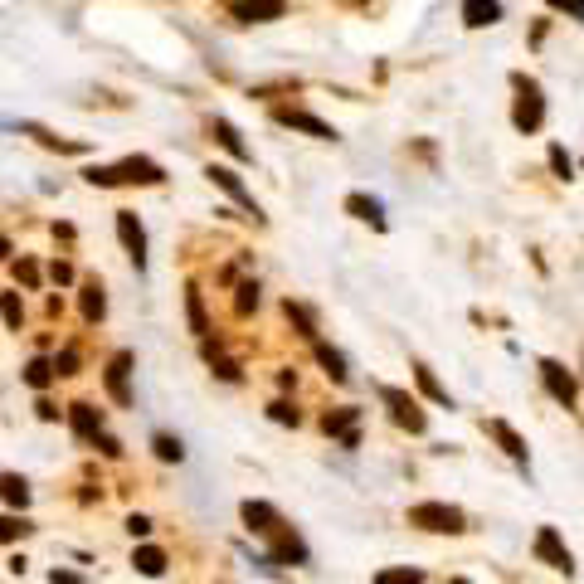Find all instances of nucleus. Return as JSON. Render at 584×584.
Here are the masks:
<instances>
[{"mask_svg": "<svg viewBox=\"0 0 584 584\" xmlns=\"http://www.w3.org/2000/svg\"><path fill=\"white\" fill-rule=\"evenodd\" d=\"M127 531H132V536H146V531H151V521H146V516H137V511H132V516H127Z\"/></svg>", "mask_w": 584, "mask_h": 584, "instance_id": "4c0bfd02", "label": "nucleus"}, {"mask_svg": "<svg viewBox=\"0 0 584 584\" xmlns=\"http://www.w3.org/2000/svg\"><path fill=\"white\" fill-rule=\"evenodd\" d=\"M185 317H190V331H195L200 341L210 336V322H205V297H200V288H195V283L185 288Z\"/></svg>", "mask_w": 584, "mask_h": 584, "instance_id": "4be33fe9", "label": "nucleus"}, {"mask_svg": "<svg viewBox=\"0 0 584 584\" xmlns=\"http://www.w3.org/2000/svg\"><path fill=\"white\" fill-rule=\"evenodd\" d=\"M0 302H5V327L20 331V322H25V307H20V292H0Z\"/></svg>", "mask_w": 584, "mask_h": 584, "instance_id": "c756f323", "label": "nucleus"}, {"mask_svg": "<svg viewBox=\"0 0 584 584\" xmlns=\"http://www.w3.org/2000/svg\"><path fill=\"white\" fill-rule=\"evenodd\" d=\"M351 5H361V0H351Z\"/></svg>", "mask_w": 584, "mask_h": 584, "instance_id": "c03bdc74", "label": "nucleus"}, {"mask_svg": "<svg viewBox=\"0 0 584 584\" xmlns=\"http://www.w3.org/2000/svg\"><path fill=\"white\" fill-rule=\"evenodd\" d=\"M380 400H385L390 419H395L400 429H409V434H424V429H429V419H424V409H419L414 395H404V390H395V385H380Z\"/></svg>", "mask_w": 584, "mask_h": 584, "instance_id": "20e7f679", "label": "nucleus"}, {"mask_svg": "<svg viewBox=\"0 0 584 584\" xmlns=\"http://www.w3.org/2000/svg\"><path fill=\"white\" fill-rule=\"evenodd\" d=\"M546 156H550V171H555L560 181H575V161H570V151H565V146L555 142V146L546 151Z\"/></svg>", "mask_w": 584, "mask_h": 584, "instance_id": "c85d7f7f", "label": "nucleus"}, {"mask_svg": "<svg viewBox=\"0 0 584 584\" xmlns=\"http://www.w3.org/2000/svg\"><path fill=\"white\" fill-rule=\"evenodd\" d=\"M414 385H419V390H424V395H429V400H434V404H443V409H453V395H448V390L438 385V380H434V370H429V365H414Z\"/></svg>", "mask_w": 584, "mask_h": 584, "instance_id": "5701e85b", "label": "nucleus"}, {"mask_svg": "<svg viewBox=\"0 0 584 584\" xmlns=\"http://www.w3.org/2000/svg\"><path fill=\"white\" fill-rule=\"evenodd\" d=\"M210 132H215V137H219V146H224V151H229L234 161H254V151H249V142L239 137V127H234L229 117H215V122H210Z\"/></svg>", "mask_w": 584, "mask_h": 584, "instance_id": "2eb2a0df", "label": "nucleus"}, {"mask_svg": "<svg viewBox=\"0 0 584 584\" xmlns=\"http://www.w3.org/2000/svg\"><path fill=\"white\" fill-rule=\"evenodd\" d=\"M117 239H122V249H127V258H132V268L146 273V229L132 210H117Z\"/></svg>", "mask_w": 584, "mask_h": 584, "instance_id": "423d86ee", "label": "nucleus"}, {"mask_svg": "<svg viewBox=\"0 0 584 584\" xmlns=\"http://www.w3.org/2000/svg\"><path fill=\"white\" fill-rule=\"evenodd\" d=\"M69 424L78 438H93V443L108 434V429H103V414H98L93 404H69Z\"/></svg>", "mask_w": 584, "mask_h": 584, "instance_id": "4468645a", "label": "nucleus"}, {"mask_svg": "<svg viewBox=\"0 0 584 584\" xmlns=\"http://www.w3.org/2000/svg\"><path fill=\"white\" fill-rule=\"evenodd\" d=\"M127 375H132V351H117L103 370V385H108V395L117 404H132V385H127Z\"/></svg>", "mask_w": 584, "mask_h": 584, "instance_id": "f8f14e48", "label": "nucleus"}, {"mask_svg": "<svg viewBox=\"0 0 584 584\" xmlns=\"http://www.w3.org/2000/svg\"><path fill=\"white\" fill-rule=\"evenodd\" d=\"M448 584H473V580H448Z\"/></svg>", "mask_w": 584, "mask_h": 584, "instance_id": "37998d69", "label": "nucleus"}, {"mask_svg": "<svg viewBox=\"0 0 584 584\" xmlns=\"http://www.w3.org/2000/svg\"><path fill=\"white\" fill-rule=\"evenodd\" d=\"M550 10H565V15H575V20H584V0H546Z\"/></svg>", "mask_w": 584, "mask_h": 584, "instance_id": "f704fd0d", "label": "nucleus"}, {"mask_svg": "<svg viewBox=\"0 0 584 584\" xmlns=\"http://www.w3.org/2000/svg\"><path fill=\"white\" fill-rule=\"evenodd\" d=\"M536 560H541V565H550V570H565V575H575V560H570V546H565V541H560V531H555V526H541V531H536Z\"/></svg>", "mask_w": 584, "mask_h": 584, "instance_id": "39448f33", "label": "nucleus"}, {"mask_svg": "<svg viewBox=\"0 0 584 584\" xmlns=\"http://www.w3.org/2000/svg\"><path fill=\"white\" fill-rule=\"evenodd\" d=\"M346 210H351L356 219H365L370 229H390V219H385V205H380L375 195H361V190H356V195H346Z\"/></svg>", "mask_w": 584, "mask_h": 584, "instance_id": "dca6fc26", "label": "nucleus"}, {"mask_svg": "<svg viewBox=\"0 0 584 584\" xmlns=\"http://www.w3.org/2000/svg\"><path fill=\"white\" fill-rule=\"evenodd\" d=\"M210 365H215L219 380H239V365H234V361H210Z\"/></svg>", "mask_w": 584, "mask_h": 584, "instance_id": "c9c22d12", "label": "nucleus"}, {"mask_svg": "<svg viewBox=\"0 0 584 584\" xmlns=\"http://www.w3.org/2000/svg\"><path fill=\"white\" fill-rule=\"evenodd\" d=\"M78 307H83V322H103V312H108L103 283H83V292H78Z\"/></svg>", "mask_w": 584, "mask_h": 584, "instance_id": "aec40b11", "label": "nucleus"}, {"mask_svg": "<svg viewBox=\"0 0 584 584\" xmlns=\"http://www.w3.org/2000/svg\"><path fill=\"white\" fill-rule=\"evenodd\" d=\"M487 434H492L497 443H502V453H507L511 463H516V468H531V448H526V438L516 434V429H511L507 419H487Z\"/></svg>", "mask_w": 584, "mask_h": 584, "instance_id": "9b49d317", "label": "nucleus"}, {"mask_svg": "<svg viewBox=\"0 0 584 584\" xmlns=\"http://www.w3.org/2000/svg\"><path fill=\"white\" fill-rule=\"evenodd\" d=\"M268 419H273V424H292V429H297V409H292V404H283V400L268 404Z\"/></svg>", "mask_w": 584, "mask_h": 584, "instance_id": "473e14b6", "label": "nucleus"}, {"mask_svg": "<svg viewBox=\"0 0 584 584\" xmlns=\"http://www.w3.org/2000/svg\"><path fill=\"white\" fill-rule=\"evenodd\" d=\"M273 122H278V127H297V132H307V137H317V142H336V127L322 122V117H312L307 108H273Z\"/></svg>", "mask_w": 584, "mask_h": 584, "instance_id": "0eeeda50", "label": "nucleus"}, {"mask_svg": "<svg viewBox=\"0 0 584 584\" xmlns=\"http://www.w3.org/2000/svg\"><path fill=\"white\" fill-rule=\"evenodd\" d=\"M54 375H59V370H54V361H44V356H35V361L25 365V385H30V390H44Z\"/></svg>", "mask_w": 584, "mask_h": 584, "instance_id": "a878e982", "label": "nucleus"}, {"mask_svg": "<svg viewBox=\"0 0 584 584\" xmlns=\"http://www.w3.org/2000/svg\"><path fill=\"white\" fill-rule=\"evenodd\" d=\"M49 273H54V283H73V268H69V263H54Z\"/></svg>", "mask_w": 584, "mask_h": 584, "instance_id": "a19ab883", "label": "nucleus"}, {"mask_svg": "<svg viewBox=\"0 0 584 584\" xmlns=\"http://www.w3.org/2000/svg\"><path fill=\"white\" fill-rule=\"evenodd\" d=\"M132 565H137V575H146V580H161V575H166V550H156V546H137Z\"/></svg>", "mask_w": 584, "mask_h": 584, "instance_id": "412c9836", "label": "nucleus"}, {"mask_svg": "<svg viewBox=\"0 0 584 584\" xmlns=\"http://www.w3.org/2000/svg\"><path fill=\"white\" fill-rule=\"evenodd\" d=\"M54 370H59V375H78V351H73V346H64V351L54 356Z\"/></svg>", "mask_w": 584, "mask_h": 584, "instance_id": "72a5a7b5", "label": "nucleus"}, {"mask_svg": "<svg viewBox=\"0 0 584 584\" xmlns=\"http://www.w3.org/2000/svg\"><path fill=\"white\" fill-rule=\"evenodd\" d=\"M409 526L434 531V536H463L468 531V516L458 507H448V502H419V507H409Z\"/></svg>", "mask_w": 584, "mask_h": 584, "instance_id": "7ed1b4c3", "label": "nucleus"}, {"mask_svg": "<svg viewBox=\"0 0 584 584\" xmlns=\"http://www.w3.org/2000/svg\"><path fill=\"white\" fill-rule=\"evenodd\" d=\"M239 516H244V526H249L254 536H263V541H273V536L283 531V516L268 507V502H254V497H249V502L239 507Z\"/></svg>", "mask_w": 584, "mask_h": 584, "instance_id": "9d476101", "label": "nucleus"}, {"mask_svg": "<svg viewBox=\"0 0 584 584\" xmlns=\"http://www.w3.org/2000/svg\"><path fill=\"white\" fill-rule=\"evenodd\" d=\"M98 448H103L108 458H122V443H117V438H112V434H103V438H98Z\"/></svg>", "mask_w": 584, "mask_h": 584, "instance_id": "ea45409f", "label": "nucleus"}, {"mask_svg": "<svg viewBox=\"0 0 584 584\" xmlns=\"http://www.w3.org/2000/svg\"><path fill=\"white\" fill-rule=\"evenodd\" d=\"M356 414H361V409H336V414H327V419H322V429H327V434H336L346 448H356V443H361V434H356Z\"/></svg>", "mask_w": 584, "mask_h": 584, "instance_id": "a211bd4d", "label": "nucleus"}, {"mask_svg": "<svg viewBox=\"0 0 584 584\" xmlns=\"http://www.w3.org/2000/svg\"><path fill=\"white\" fill-rule=\"evenodd\" d=\"M254 307H258V283H239V297H234V312H239V317H249Z\"/></svg>", "mask_w": 584, "mask_h": 584, "instance_id": "2f4dec72", "label": "nucleus"}, {"mask_svg": "<svg viewBox=\"0 0 584 584\" xmlns=\"http://www.w3.org/2000/svg\"><path fill=\"white\" fill-rule=\"evenodd\" d=\"M15 273H20V283H30V288H35V283H39V268H35V263H30V258H25V263H20Z\"/></svg>", "mask_w": 584, "mask_h": 584, "instance_id": "e433bc0d", "label": "nucleus"}, {"mask_svg": "<svg viewBox=\"0 0 584 584\" xmlns=\"http://www.w3.org/2000/svg\"><path fill=\"white\" fill-rule=\"evenodd\" d=\"M283 312H288V322L297 331H302V336H307V341H317V317H312V312H307V307H302V302H283Z\"/></svg>", "mask_w": 584, "mask_h": 584, "instance_id": "393cba45", "label": "nucleus"}, {"mask_svg": "<svg viewBox=\"0 0 584 584\" xmlns=\"http://www.w3.org/2000/svg\"><path fill=\"white\" fill-rule=\"evenodd\" d=\"M49 584H83V580H78L73 570H54V575H49Z\"/></svg>", "mask_w": 584, "mask_h": 584, "instance_id": "79ce46f5", "label": "nucleus"}, {"mask_svg": "<svg viewBox=\"0 0 584 584\" xmlns=\"http://www.w3.org/2000/svg\"><path fill=\"white\" fill-rule=\"evenodd\" d=\"M151 448H156V458H161V463H181V458H185L181 438H171V434H156V438H151Z\"/></svg>", "mask_w": 584, "mask_h": 584, "instance_id": "cd10ccee", "label": "nucleus"}, {"mask_svg": "<svg viewBox=\"0 0 584 584\" xmlns=\"http://www.w3.org/2000/svg\"><path fill=\"white\" fill-rule=\"evenodd\" d=\"M5 507H30V482L5 473Z\"/></svg>", "mask_w": 584, "mask_h": 584, "instance_id": "bb28decb", "label": "nucleus"}, {"mask_svg": "<svg viewBox=\"0 0 584 584\" xmlns=\"http://www.w3.org/2000/svg\"><path fill=\"white\" fill-rule=\"evenodd\" d=\"M83 181L88 185H161L166 171H161L151 156H127V161H117V166H88Z\"/></svg>", "mask_w": 584, "mask_h": 584, "instance_id": "f257e3e1", "label": "nucleus"}, {"mask_svg": "<svg viewBox=\"0 0 584 584\" xmlns=\"http://www.w3.org/2000/svg\"><path fill=\"white\" fill-rule=\"evenodd\" d=\"M511 88H516V108H511V127L516 132H541V122H546V93H541V83L531 78V73H511Z\"/></svg>", "mask_w": 584, "mask_h": 584, "instance_id": "f03ea898", "label": "nucleus"}, {"mask_svg": "<svg viewBox=\"0 0 584 584\" xmlns=\"http://www.w3.org/2000/svg\"><path fill=\"white\" fill-rule=\"evenodd\" d=\"M375 584H424V570H380Z\"/></svg>", "mask_w": 584, "mask_h": 584, "instance_id": "7c9ffc66", "label": "nucleus"}, {"mask_svg": "<svg viewBox=\"0 0 584 584\" xmlns=\"http://www.w3.org/2000/svg\"><path fill=\"white\" fill-rule=\"evenodd\" d=\"M205 176H210V181H215L219 190H224V195H229V200H234V205H244V210H249V215H254L258 224H263V210H258L254 190H249V185L239 181V176H234V171H229V166H210V171H205Z\"/></svg>", "mask_w": 584, "mask_h": 584, "instance_id": "1a4fd4ad", "label": "nucleus"}, {"mask_svg": "<svg viewBox=\"0 0 584 584\" xmlns=\"http://www.w3.org/2000/svg\"><path fill=\"white\" fill-rule=\"evenodd\" d=\"M317 361H322V370H327L336 385H341V380L351 375V370H346V356H341L336 346H327V341H317Z\"/></svg>", "mask_w": 584, "mask_h": 584, "instance_id": "b1692460", "label": "nucleus"}, {"mask_svg": "<svg viewBox=\"0 0 584 584\" xmlns=\"http://www.w3.org/2000/svg\"><path fill=\"white\" fill-rule=\"evenodd\" d=\"M541 380H546V390H550V400L555 404H565V409H570V404L580 400V385H575V375H570V370H565V365L560 361H541Z\"/></svg>", "mask_w": 584, "mask_h": 584, "instance_id": "6e6552de", "label": "nucleus"}, {"mask_svg": "<svg viewBox=\"0 0 584 584\" xmlns=\"http://www.w3.org/2000/svg\"><path fill=\"white\" fill-rule=\"evenodd\" d=\"M502 20V0H463V25L468 30H487Z\"/></svg>", "mask_w": 584, "mask_h": 584, "instance_id": "f3484780", "label": "nucleus"}, {"mask_svg": "<svg viewBox=\"0 0 584 584\" xmlns=\"http://www.w3.org/2000/svg\"><path fill=\"white\" fill-rule=\"evenodd\" d=\"M288 10V0H239L234 5V20H244V25H268V20H278Z\"/></svg>", "mask_w": 584, "mask_h": 584, "instance_id": "ddd939ff", "label": "nucleus"}, {"mask_svg": "<svg viewBox=\"0 0 584 584\" xmlns=\"http://www.w3.org/2000/svg\"><path fill=\"white\" fill-rule=\"evenodd\" d=\"M273 560H278V565H307V546L292 536L288 526L273 536Z\"/></svg>", "mask_w": 584, "mask_h": 584, "instance_id": "6ab92c4d", "label": "nucleus"}, {"mask_svg": "<svg viewBox=\"0 0 584 584\" xmlns=\"http://www.w3.org/2000/svg\"><path fill=\"white\" fill-rule=\"evenodd\" d=\"M20 531H30V526H25V521H15V516H10V521H5V526H0V536H5V541H15V536H20Z\"/></svg>", "mask_w": 584, "mask_h": 584, "instance_id": "58836bf2", "label": "nucleus"}]
</instances>
